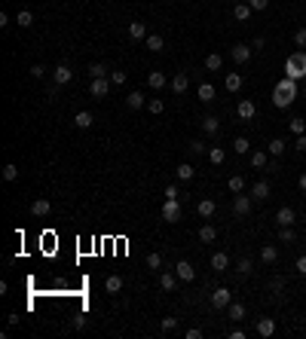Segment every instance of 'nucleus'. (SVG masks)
Returning <instances> with one entry per match:
<instances>
[{
  "label": "nucleus",
  "mask_w": 306,
  "mask_h": 339,
  "mask_svg": "<svg viewBox=\"0 0 306 339\" xmlns=\"http://www.w3.org/2000/svg\"><path fill=\"white\" fill-rule=\"evenodd\" d=\"M294 101H297V80H291V76H285V80H279L276 89H273V104L279 110L291 107Z\"/></svg>",
  "instance_id": "obj_1"
},
{
  "label": "nucleus",
  "mask_w": 306,
  "mask_h": 339,
  "mask_svg": "<svg viewBox=\"0 0 306 339\" xmlns=\"http://www.w3.org/2000/svg\"><path fill=\"white\" fill-rule=\"evenodd\" d=\"M285 74L291 80H303L306 76V49H297L285 58Z\"/></svg>",
  "instance_id": "obj_2"
},
{
  "label": "nucleus",
  "mask_w": 306,
  "mask_h": 339,
  "mask_svg": "<svg viewBox=\"0 0 306 339\" xmlns=\"http://www.w3.org/2000/svg\"><path fill=\"white\" fill-rule=\"evenodd\" d=\"M110 76H92L89 80V92H92V98H104L107 92H110Z\"/></svg>",
  "instance_id": "obj_3"
},
{
  "label": "nucleus",
  "mask_w": 306,
  "mask_h": 339,
  "mask_svg": "<svg viewBox=\"0 0 306 339\" xmlns=\"http://www.w3.org/2000/svg\"><path fill=\"white\" fill-rule=\"evenodd\" d=\"M163 220L165 223H178L181 220V202L178 199H165L163 202Z\"/></svg>",
  "instance_id": "obj_4"
},
{
  "label": "nucleus",
  "mask_w": 306,
  "mask_h": 339,
  "mask_svg": "<svg viewBox=\"0 0 306 339\" xmlns=\"http://www.w3.org/2000/svg\"><path fill=\"white\" fill-rule=\"evenodd\" d=\"M233 214H236V217H248V214H251V196L236 193V199H233Z\"/></svg>",
  "instance_id": "obj_5"
},
{
  "label": "nucleus",
  "mask_w": 306,
  "mask_h": 339,
  "mask_svg": "<svg viewBox=\"0 0 306 339\" xmlns=\"http://www.w3.org/2000/svg\"><path fill=\"white\" fill-rule=\"evenodd\" d=\"M230 302H233L230 287H214V293H211V306H214V309H226Z\"/></svg>",
  "instance_id": "obj_6"
},
{
  "label": "nucleus",
  "mask_w": 306,
  "mask_h": 339,
  "mask_svg": "<svg viewBox=\"0 0 306 339\" xmlns=\"http://www.w3.org/2000/svg\"><path fill=\"white\" fill-rule=\"evenodd\" d=\"M230 58L236 64H248L251 61V46H245V43H236V46L230 49Z\"/></svg>",
  "instance_id": "obj_7"
},
{
  "label": "nucleus",
  "mask_w": 306,
  "mask_h": 339,
  "mask_svg": "<svg viewBox=\"0 0 306 339\" xmlns=\"http://www.w3.org/2000/svg\"><path fill=\"white\" fill-rule=\"evenodd\" d=\"M71 80H74V71H71L67 64H59V67L52 71V83H55V86H67Z\"/></svg>",
  "instance_id": "obj_8"
},
{
  "label": "nucleus",
  "mask_w": 306,
  "mask_h": 339,
  "mask_svg": "<svg viewBox=\"0 0 306 339\" xmlns=\"http://www.w3.org/2000/svg\"><path fill=\"white\" fill-rule=\"evenodd\" d=\"M294 220H297V211H294V208L285 205V208L276 211V223H279V226H294Z\"/></svg>",
  "instance_id": "obj_9"
},
{
  "label": "nucleus",
  "mask_w": 306,
  "mask_h": 339,
  "mask_svg": "<svg viewBox=\"0 0 306 339\" xmlns=\"http://www.w3.org/2000/svg\"><path fill=\"white\" fill-rule=\"evenodd\" d=\"M236 113H239V119H254V113H257V107H254V101H248V98H242L239 101V107H236Z\"/></svg>",
  "instance_id": "obj_10"
},
{
  "label": "nucleus",
  "mask_w": 306,
  "mask_h": 339,
  "mask_svg": "<svg viewBox=\"0 0 306 339\" xmlns=\"http://www.w3.org/2000/svg\"><path fill=\"white\" fill-rule=\"evenodd\" d=\"M175 275H178L181 281H193V278H196V269H193V266H190V263H187V260H181V263L175 266Z\"/></svg>",
  "instance_id": "obj_11"
},
{
  "label": "nucleus",
  "mask_w": 306,
  "mask_h": 339,
  "mask_svg": "<svg viewBox=\"0 0 306 339\" xmlns=\"http://www.w3.org/2000/svg\"><path fill=\"white\" fill-rule=\"evenodd\" d=\"M187 89H190V74H175V76H172V92L184 95Z\"/></svg>",
  "instance_id": "obj_12"
},
{
  "label": "nucleus",
  "mask_w": 306,
  "mask_h": 339,
  "mask_svg": "<svg viewBox=\"0 0 306 339\" xmlns=\"http://www.w3.org/2000/svg\"><path fill=\"white\" fill-rule=\"evenodd\" d=\"M214 239H218V226H214V223L199 226V242H202V245H211Z\"/></svg>",
  "instance_id": "obj_13"
},
{
  "label": "nucleus",
  "mask_w": 306,
  "mask_h": 339,
  "mask_svg": "<svg viewBox=\"0 0 306 339\" xmlns=\"http://www.w3.org/2000/svg\"><path fill=\"white\" fill-rule=\"evenodd\" d=\"M226 266H230V257H226L224 251H214L211 254V269L214 272H226Z\"/></svg>",
  "instance_id": "obj_14"
},
{
  "label": "nucleus",
  "mask_w": 306,
  "mask_h": 339,
  "mask_svg": "<svg viewBox=\"0 0 306 339\" xmlns=\"http://www.w3.org/2000/svg\"><path fill=\"white\" fill-rule=\"evenodd\" d=\"M273 333H276V321H273V318H260V321H257V336L269 339Z\"/></svg>",
  "instance_id": "obj_15"
},
{
  "label": "nucleus",
  "mask_w": 306,
  "mask_h": 339,
  "mask_svg": "<svg viewBox=\"0 0 306 339\" xmlns=\"http://www.w3.org/2000/svg\"><path fill=\"white\" fill-rule=\"evenodd\" d=\"M144 46L150 49V52H163V49H165V40H163V34H147Z\"/></svg>",
  "instance_id": "obj_16"
},
{
  "label": "nucleus",
  "mask_w": 306,
  "mask_h": 339,
  "mask_svg": "<svg viewBox=\"0 0 306 339\" xmlns=\"http://www.w3.org/2000/svg\"><path fill=\"white\" fill-rule=\"evenodd\" d=\"M129 37L132 40H147V25H144V21H129Z\"/></svg>",
  "instance_id": "obj_17"
},
{
  "label": "nucleus",
  "mask_w": 306,
  "mask_h": 339,
  "mask_svg": "<svg viewBox=\"0 0 306 339\" xmlns=\"http://www.w3.org/2000/svg\"><path fill=\"white\" fill-rule=\"evenodd\" d=\"M224 86H226V92H239V89L245 86V76H242V74H226Z\"/></svg>",
  "instance_id": "obj_18"
},
{
  "label": "nucleus",
  "mask_w": 306,
  "mask_h": 339,
  "mask_svg": "<svg viewBox=\"0 0 306 339\" xmlns=\"http://www.w3.org/2000/svg\"><path fill=\"white\" fill-rule=\"evenodd\" d=\"M74 126H77V129H92V126H95V116H92L89 110H80V113L74 116Z\"/></svg>",
  "instance_id": "obj_19"
},
{
  "label": "nucleus",
  "mask_w": 306,
  "mask_h": 339,
  "mask_svg": "<svg viewBox=\"0 0 306 339\" xmlns=\"http://www.w3.org/2000/svg\"><path fill=\"white\" fill-rule=\"evenodd\" d=\"M49 211H52L49 199H37V202H31V214H34V217H46Z\"/></svg>",
  "instance_id": "obj_20"
},
{
  "label": "nucleus",
  "mask_w": 306,
  "mask_h": 339,
  "mask_svg": "<svg viewBox=\"0 0 306 339\" xmlns=\"http://www.w3.org/2000/svg\"><path fill=\"white\" fill-rule=\"evenodd\" d=\"M260 260H264L266 266H273L276 260H279V247L276 245H264V247H260Z\"/></svg>",
  "instance_id": "obj_21"
},
{
  "label": "nucleus",
  "mask_w": 306,
  "mask_h": 339,
  "mask_svg": "<svg viewBox=\"0 0 306 339\" xmlns=\"http://www.w3.org/2000/svg\"><path fill=\"white\" fill-rule=\"evenodd\" d=\"M175 177L187 184V180H193V177H196V168H193V165H187V162H181V165L175 168Z\"/></svg>",
  "instance_id": "obj_22"
},
{
  "label": "nucleus",
  "mask_w": 306,
  "mask_h": 339,
  "mask_svg": "<svg viewBox=\"0 0 306 339\" xmlns=\"http://www.w3.org/2000/svg\"><path fill=\"white\" fill-rule=\"evenodd\" d=\"M147 86L156 89V92H160V89H165V74H163V71H150V74H147Z\"/></svg>",
  "instance_id": "obj_23"
},
{
  "label": "nucleus",
  "mask_w": 306,
  "mask_h": 339,
  "mask_svg": "<svg viewBox=\"0 0 306 339\" xmlns=\"http://www.w3.org/2000/svg\"><path fill=\"white\" fill-rule=\"evenodd\" d=\"M248 162H251V168H264L269 162V153L266 150H254V153H248Z\"/></svg>",
  "instance_id": "obj_24"
},
{
  "label": "nucleus",
  "mask_w": 306,
  "mask_h": 339,
  "mask_svg": "<svg viewBox=\"0 0 306 339\" xmlns=\"http://www.w3.org/2000/svg\"><path fill=\"white\" fill-rule=\"evenodd\" d=\"M251 199H260V202L269 199V184H266V180H257V184L251 187Z\"/></svg>",
  "instance_id": "obj_25"
},
{
  "label": "nucleus",
  "mask_w": 306,
  "mask_h": 339,
  "mask_svg": "<svg viewBox=\"0 0 306 339\" xmlns=\"http://www.w3.org/2000/svg\"><path fill=\"white\" fill-rule=\"evenodd\" d=\"M178 281H181V278H178L175 272H163V275H160V287L168 293V290H175V287H178Z\"/></svg>",
  "instance_id": "obj_26"
},
{
  "label": "nucleus",
  "mask_w": 306,
  "mask_h": 339,
  "mask_svg": "<svg viewBox=\"0 0 306 339\" xmlns=\"http://www.w3.org/2000/svg\"><path fill=\"white\" fill-rule=\"evenodd\" d=\"M285 150H288V141L285 138H273V141H269V147H266L269 156H282Z\"/></svg>",
  "instance_id": "obj_27"
},
{
  "label": "nucleus",
  "mask_w": 306,
  "mask_h": 339,
  "mask_svg": "<svg viewBox=\"0 0 306 339\" xmlns=\"http://www.w3.org/2000/svg\"><path fill=\"white\" fill-rule=\"evenodd\" d=\"M214 208H218V205H214L211 199H202L199 205H196V214H199V217H205V220H208V217H214Z\"/></svg>",
  "instance_id": "obj_28"
},
{
  "label": "nucleus",
  "mask_w": 306,
  "mask_h": 339,
  "mask_svg": "<svg viewBox=\"0 0 306 339\" xmlns=\"http://www.w3.org/2000/svg\"><path fill=\"white\" fill-rule=\"evenodd\" d=\"M226 318L230 321H242L245 318V306L242 302H230V306H226Z\"/></svg>",
  "instance_id": "obj_29"
},
{
  "label": "nucleus",
  "mask_w": 306,
  "mask_h": 339,
  "mask_svg": "<svg viewBox=\"0 0 306 339\" xmlns=\"http://www.w3.org/2000/svg\"><path fill=\"white\" fill-rule=\"evenodd\" d=\"M226 187H230V193L236 196V193H245V187H248V184H245V177H242V174H233L230 180H226Z\"/></svg>",
  "instance_id": "obj_30"
},
{
  "label": "nucleus",
  "mask_w": 306,
  "mask_h": 339,
  "mask_svg": "<svg viewBox=\"0 0 306 339\" xmlns=\"http://www.w3.org/2000/svg\"><path fill=\"white\" fill-rule=\"evenodd\" d=\"M126 104H129L132 110H141V107H147V98H144L141 92H129V95H126Z\"/></svg>",
  "instance_id": "obj_31"
},
{
  "label": "nucleus",
  "mask_w": 306,
  "mask_h": 339,
  "mask_svg": "<svg viewBox=\"0 0 306 339\" xmlns=\"http://www.w3.org/2000/svg\"><path fill=\"white\" fill-rule=\"evenodd\" d=\"M251 13H254V9L248 6V3H236V6H233V16H236V21H248V19H251Z\"/></svg>",
  "instance_id": "obj_32"
},
{
  "label": "nucleus",
  "mask_w": 306,
  "mask_h": 339,
  "mask_svg": "<svg viewBox=\"0 0 306 339\" xmlns=\"http://www.w3.org/2000/svg\"><path fill=\"white\" fill-rule=\"evenodd\" d=\"M208 162L211 165H224V159H226V153H224V147H208Z\"/></svg>",
  "instance_id": "obj_33"
},
{
  "label": "nucleus",
  "mask_w": 306,
  "mask_h": 339,
  "mask_svg": "<svg viewBox=\"0 0 306 339\" xmlns=\"http://www.w3.org/2000/svg\"><path fill=\"white\" fill-rule=\"evenodd\" d=\"M196 95H199V101H214V86L211 83H199V89H196Z\"/></svg>",
  "instance_id": "obj_34"
},
{
  "label": "nucleus",
  "mask_w": 306,
  "mask_h": 339,
  "mask_svg": "<svg viewBox=\"0 0 306 339\" xmlns=\"http://www.w3.org/2000/svg\"><path fill=\"white\" fill-rule=\"evenodd\" d=\"M279 242L282 245H294V242H297V232H294L291 226H282V229H279Z\"/></svg>",
  "instance_id": "obj_35"
},
{
  "label": "nucleus",
  "mask_w": 306,
  "mask_h": 339,
  "mask_svg": "<svg viewBox=\"0 0 306 339\" xmlns=\"http://www.w3.org/2000/svg\"><path fill=\"white\" fill-rule=\"evenodd\" d=\"M202 132H205V134H218L221 132V122L214 116H205V119H202Z\"/></svg>",
  "instance_id": "obj_36"
},
{
  "label": "nucleus",
  "mask_w": 306,
  "mask_h": 339,
  "mask_svg": "<svg viewBox=\"0 0 306 339\" xmlns=\"http://www.w3.org/2000/svg\"><path fill=\"white\" fill-rule=\"evenodd\" d=\"M233 150L239 156H248V153H251V141H248V138H236L233 141Z\"/></svg>",
  "instance_id": "obj_37"
},
{
  "label": "nucleus",
  "mask_w": 306,
  "mask_h": 339,
  "mask_svg": "<svg viewBox=\"0 0 306 339\" xmlns=\"http://www.w3.org/2000/svg\"><path fill=\"white\" fill-rule=\"evenodd\" d=\"M205 67H208V71H221V67H224V55H218V52H211V55H208V58H205Z\"/></svg>",
  "instance_id": "obj_38"
},
{
  "label": "nucleus",
  "mask_w": 306,
  "mask_h": 339,
  "mask_svg": "<svg viewBox=\"0 0 306 339\" xmlns=\"http://www.w3.org/2000/svg\"><path fill=\"white\" fill-rule=\"evenodd\" d=\"M16 25H19V28H31V25H34V13H28V9H21V13L16 16Z\"/></svg>",
  "instance_id": "obj_39"
},
{
  "label": "nucleus",
  "mask_w": 306,
  "mask_h": 339,
  "mask_svg": "<svg viewBox=\"0 0 306 339\" xmlns=\"http://www.w3.org/2000/svg\"><path fill=\"white\" fill-rule=\"evenodd\" d=\"M104 287H107V293H120V290H122V278H120V275H110V278L104 281Z\"/></svg>",
  "instance_id": "obj_40"
},
{
  "label": "nucleus",
  "mask_w": 306,
  "mask_h": 339,
  "mask_svg": "<svg viewBox=\"0 0 306 339\" xmlns=\"http://www.w3.org/2000/svg\"><path fill=\"white\" fill-rule=\"evenodd\" d=\"M3 180H9V184H13V180H19V168H16L13 162L3 165Z\"/></svg>",
  "instance_id": "obj_41"
},
{
  "label": "nucleus",
  "mask_w": 306,
  "mask_h": 339,
  "mask_svg": "<svg viewBox=\"0 0 306 339\" xmlns=\"http://www.w3.org/2000/svg\"><path fill=\"white\" fill-rule=\"evenodd\" d=\"M147 269H153V272H156V269H163V257L160 254H147Z\"/></svg>",
  "instance_id": "obj_42"
},
{
  "label": "nucleus",
  "mask_w": 306,
  "mask_h": 339,
  "mask_svg": "<svg viewBox=\"0 0 306 339\" xmlns=\"http://www.w3.org/2000/svg\"><path fill=\"white\" fill-rule=\"evenodd\" d=\"M89 76H110V74H107V67L101 61H95V64H89Z\"/></svg>",
  "instance_id": "obj_43"
},
{
  "label": "nucleus",
  "mask_w": 306,
  "mask_h": 339,
  "mask_svg": "<svg viewBox=\"0 0 306 339\" xmlns=\"http://www.w3.org/2000/svg\"><path fill=\"white\" fill-rule=\"evenodd\" d=\"M147 110H150V113H163L165 110V101L163 98H150V101H147Z\"/></svg>",
  "instance_id": "obj_44"
},
{
  "label": "nucleus",
  "mask_w": 306,
  "mask_h": 339,
  "mask_svg": "<svg viewBox=\"0 0 306 339\" xmlns=\"http://www.w3.org/2000/svg\"><path fill=\"white\" fill-rule=\"evenodd\" d=\"M294 43H297V49H306V28L294 31Z\"/></svg>",
  "instance_id": "obj_45"
},
{
  "label": "nucleus",
  "mask_w": 306,
  "mask_h": 339,
  "mask_svg": "<svg viewBox=\"0 0 306 339\" xmlns=\"http://www.w3.org/2000/svg\"><path fill=\"white\" fill-rule=\"evenodd\" d=\"M291 132H294V134H306V119H300V116L291 119Z\"/></svg>",
  "instance_id": "obj_46"
},
{
  "label": "nucleus",
  "mask_w": 306,
  "mask_h": 339,
  "mask_svg": "<svg viewBox=\"0 0 306 339\" xmlns=\"http://www.w3.org/2000/svg\"><path fill=\"white\" fill-rule=\"evenodd\" d=\"M160 327H163V333H175L178 330V318H163Z\"/></svg>",
  "instance_id": "obj_47"
},
{
  "label": "nucleus",
  "mask_w": 306,
  "mask_h": 339,
  "mask_svg": "<svg viewBox=\"0 0 306 339\" xmlns=\"http://www.w3.org/2000/svg\"><path fill=\"white\" fill-rule=\"evenodd\" d=\"M190 153H196V156H202V153H208V147L202 144V141H190Z\"/></svg>",
  "instance_id": "obj_48"
},
{
  "label": "nucleus",
  "mask_w": 306,
  "mask_h": 339,
  "mask_svg": "<svg viewBox=\"0 0 306 339\" xmlns=\"http://www.w3.org/2000/svg\"><path fill=\"white\" fill-rule=\"evenodd\" d=\"M248 6H251L254 13H264V9L269 6V0H248Z\"/></svg>",
  "instance_id": "obj_49"
},
{
  "label": "nucleus",
  "mask_w": 306,
  "mask_h": 339,
  "mask_svg": "<svg viewBox=\"0 0 306 339\" xmlns=\"http://www.w3.org/2000/svg\"><path fill=\"white\" fill-rule=\"evenodd\" d=\"M110 83L113 86H122V83H126V74H122V71H110Z\"/></svg>",
  "instance_id": "obj_50"
},
{
  "label": "nucleus",
  "mask_w": 306,
  "mask_h": 339,
  "mask_svg": "<svg viewBox=\"0 0 306 339\" xmlns=\"http://www.w3.org/2000/svg\"><path fill=\"white\" fill-rule=\"evenodd\" d=\"M239 275H251V260H248V257L239 260Z\"/></svg>",
  "instance_id": "obj_51"
},
{
  "label": "nucleus",
  "mask_w": 306,
  "mask_h": 339,
  "mask_svg": "<svg viewBox=\"0 0 306 339\" xmlns=\"http://www.w3.org/2000/svg\"><path fill=\"white\" fill-rule=\"evenodd\" d=\"M31 76H34V80H43V76H46V67H43V64H34L31 67Z\"/></svg>",
  "instance_id": "obj_52"
},
{
  "label": "nucleus",
  "mask_w": 306,
  "mask_h": 339,
  "mask_svg": "<svg viewBox=\"0 0 306 339\" xmlns=\"http://www.w3.org/2000/svg\"><path fill=\"white\" fill-rule=\"evenodd\" d=\"M178 196H181L178 184H168V187H165V199H178Z\"/></svg>",
  "instance_id": "obj_53"
},
{
  "label": "nucleus",
  "mask_w": 306,
  "mask_h": 339,
  "mask_svg": "<svg viewBox=\"0 0 306 339\" xmlns=\"http://www.w3.org/2000/svg\"><path fill=\"white\" fill-rule=\"evenodd\" d=\"M294 269H297V275H306V257H297V260H294Z\"/></svg>",
  "instance_id": "obj_54"
},
{
  "label": "nucleus",
  "mask_w": 306,
  "mask_h": 339,
  "mask_svg": "<svg viewBox=\"0 0 306 339\" xmlns=\"http://www.w3.org/2000/svg\"><path fill=\"white\" fill-rule=\"evenodd\" d=\"M184 336H187V339H202V336H205V333H202V330H199V327H190V330H187Z\"/></svg>",
  "instance_id": "obj_55"
},
{
  "label": "nucleus",
  "mask_w": 306,
  "mask_h": 339,
  "mask_svg": "<svg viewBox=\"0 0 306 339\" xmlns=\"http://www.w3.org/2000/svg\"><path fill=\"white\" fill-rule=\"evenodd\" d=\"M294 150H306V134H297V141H294Z\"/></svg>",
  "instance_id": "obj_56"
},
{
  "label": "nucleus",
  "mask_w": 306,
  "mask_h": 339,
  "mask_svg": "<svg viewBox=\"0 0 306 339\" xmlns=\"http://www.w3.org/2000/svg\"><path fill=\"white\" fill-rule=\"evenodd\" d=\"M74 327H77V330H83V327H86V318H83V315H77V318H74Z\"/></svg>",
  "instance_id": "obj_57"
},
{
  "label": "nucleus",
  "mask_w": 306,
  "mask_h": 339,
  "mask_svg": "<svg viewBox=\"0 0 306 339\" xmlns=\"http://www.w3.org/2000/svg\"><path fill=\"white\" fill-rule=\"evenodd\" d=\"M269 290L279 293V290H282V278H273V281H269Z\"/></svg>",
  "instance_id": "obj_58"
},
{
  "label": "nucleus",
  "mask_w": 306,
  "mask_h": 339,
  "mask_svg": "<svg viewBox=\"0 0 306 339\" xmlns=\"http://www.w3.org/2000/svg\"><path fill=\"white\" fill-rule=\"evenodd\" d=\"M230 339H245V330H239V327H236V330H230Z\"/></svg>",
  "instance_id": "obj_59"
},
{
  "label": "nucleus",
  "mask_w": 306,
  "mask_h": 339,
  "mask_svg": "<svg viewBox=\"0 0 306 339\" xmlns=\"http://www.w3.org/2000/svg\"><path fill=\"white\" fill-rule=\"evenodd\" d=\"M6 324L9 327H19V315H6Z\"/></svg>",
  "instance_id": "obj_60"
},
{
  "label": "nucleus",
  "mask_w": 306,
  "mask_h": 339,
  "mask_svg": "<svg viewBox=\"0 0 306 339\" xmlns=\"http://www.w3.org/2000/svg\"><path fill=\"white\" fill-rule=\"evenodd\" d=\"M297 184H300V189H303V193H306V171L300 174V180H297Z\"/></svg>",
  "instance_id": "obj_61"
}]
</instances>
